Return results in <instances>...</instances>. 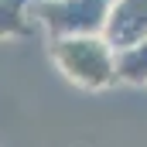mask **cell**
I'll list each match as a JSON object with an SVG mask.
<instances>
[{"label":"cell","mask_w":147,"mask_h":147,"mask_svg":"<svg viewBox=\"0 0 147 147\" xmlns=\"http://www.w3.org/2000/svg\"><path fill=\"white\" fill-rule=\"evenodd\" d=\"M116 75H120V82L147 86V38L116 51Z\"/></svg>","instance_id":"obj_5"},{"label":"cell","mask_w":147,"mask_h":147,"mask_svg":"<svg viewBox=\"0 0 147 147\" xmlns=\"http://www.w3.org/2000/svg\"><path fill=\"white\" fill-rule=\"evenodd\" d=\"M113 0H34V21L51 38L103 34Z\"/></svg>","instance_id":"obj_2"},{"label":"cell","mask_w":147,"mask_h":147,"mask_svg":"<svg viewBox=\"0 0 147 147\" xmlns=\"http://www.w3.org/2000/svg\"><path fill=\"white\" fill-rule=\"evenodd\" d=\"M34 24V0H0V41L31 34Z\"/></svg>","instance_id":"obj_4"},{"label":"cell","mask_w":147,"mask_h":147,"mask_svg":"<svg viewBox=\"0 0 147 147\" xmlns=\"http://www.w3.org/2000/svg\"><path fill=\"white\" fill-rule=\"evenodd\" d=\"M51 62L58 72L79 89H110L120 82L116 75V48L103 34H72V38H51L48 45Z\"/></svg>","instance_id":"obj_1"},{"label":"cell","mask_w":147,"mask_h":147,"mask_svg":"<svg viewBox=\"0 0 147 147\" xmlns=\"http://www.w3.org/2000/svg\"><path fill=\"white\" fill-rule=\"evenodd\" d=\"M103 38L116 51L144 41L147 38V0H113L106 28H103Z\"/></svg>","instance_id":"obj_3"}]
</instances>
